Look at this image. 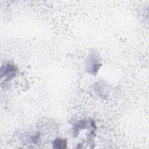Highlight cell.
I'll use <instances>...</instances> for the list:
<instances>
[{"mask_svg": "<svg viewBox=\"0 0 149 149\" xmlns=\"http://www.w3.org/2000/svg\"><path fill=\"white\" fill-rule=\"evenodd\" d=\"M88 70L92 74H95L98 70L101 64H99L98 61V57L97 55L92 54L89 56L88 61Z\"/></svg>", "mask_w": 149, "mask_h": 149, "instance_id": "cell-2", "label": "cell"}, {"mask_svg": "<svg viewBox=\"0 0 149 149\" xmlns=\"http://www.w3.org/2000/svg\"><path fill=\"white\" fill-rule=\"evenodd\" d=\"M66 140L61 138L56 139L53 142V147L56 148H65L66 147Z\"/></svg>", "mask_w": 149, "mask_h": 149, "instance_id": "cell-3", "label": "cell"}, {"mask_svg": "<svg viewBox=\"0 0 149 149\" xmlns=\"http://www.w3.org/2000/svg\"><path fill=\"white\" fill-rule=\"evenodd\" d=\"M16 68L15 66L10 64H7L1 68V79L5 81H9L13 79L16 74Z\"/></svg>", "mask_w": 149, "mask_h": 149, "instance_id": "cell-1", "label": "cell"}]
</instances>
